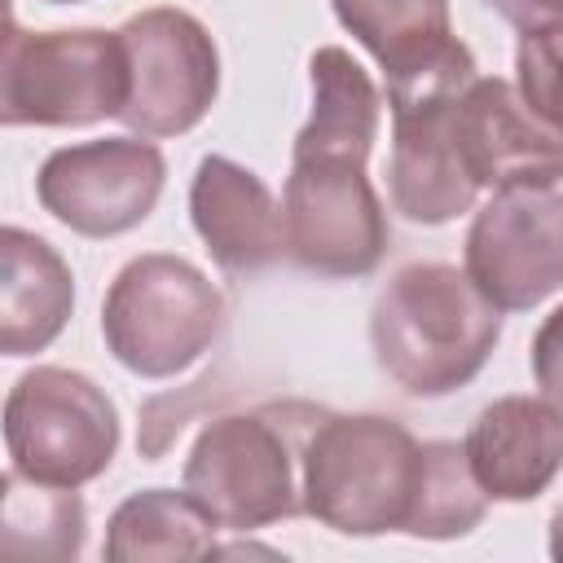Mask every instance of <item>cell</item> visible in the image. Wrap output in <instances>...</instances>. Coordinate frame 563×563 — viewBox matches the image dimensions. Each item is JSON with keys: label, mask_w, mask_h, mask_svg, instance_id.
Returning <instances> with one entry per match:
<instances>
[{"label": "cell", "mask_w": 563, "mask_h": 563, "mask_svg": "<svg viewBox=\"0 0 563 563\" xmlns=\"http://www.w3.org/2000/svg\"><path fill=\"white\" fill-rule=\"evenodd\" d=\"M462 449L488 501H532L563 471V405L545 391L501 396L475 413Z\"/></svg>", "instance_id": "obj_14"}, {"label": "cell", "mask_w": 563, "mask_h": 563, "mask_svg": "<svg viewBox=\"0 0 563 563\" xmlns=\"http://www.w3.org/2000/svg\"><path fill=\"white\" fill-rule=\"evenodd\" d=\"M462 92H427L387 101L391 106V163H387V194L391 207L413 224H449L471 211L479 185L471 180L453 110Z\"/></svg>", "instance_id": "obj_13"}, {"label": "cell", "mask_w": 563, "mask_h": 563, "mask_svg": "<svg viewBox=\"0 0 563 563\" xmlns=\"http://www.w3.org/2000/svg\"><path fill=\"white\" fill-rule=\"evenodd\" d=\"M532 378L550 400L563 405V303L532 334Z\"/></svg>", "instance_id": "obj_21"}, {"label": "cell", "mask_w": 563, "mask_h": 563, "mask_svg": "<svg viewBox=\"0 0 563 563\" xmlns=\"http://www.w3.org/2000/svg\"><path fill=\"white\" fill-rule=\"evenodd\" d=\"M106 559L114 563H145V559H211L216 523L207 510L180 488H145L132 493L106 523Z\"/></svg>", "instance_id": "obj_17"}, {"label": "cell", "mask_w": 563, "mask_h": 563, "mask_svg": "<svg viewBox=\"0 0 563 563\" xmlns=\"http://www.w3.org/2000/svg\"><path fill=\"white\" fill-rule=\"evenodd\" d=\"M453 132L479 189H550L563 180V128L545 123L510 79H475L453 110Z\"/></svg>", "instance_id": "obj_12"}, {"label": "cell", "mask_w": 563, "mask_h": 563, "mask_svg": "<svg viewBox=\"0 0 563 563\" xmlns=\"http://www.w3.org/2000/svg\"><path fill=\"white\" fill-rule=\"evenodd\" d=\"M312 114L290 145L282 189L286 255L317 277H369L387 251V211L369 185L378 88L365 66L325 44L308 62Z\"/></svg>", "instance_id": "obj_1"}, {"label": "cell", "mask_w": 563, "mask_h": 563, "mask_svg": "<svg viewBox=\"0 0 563 563\" xmlns=\"http://www.w3.org/2000/svg\"><path fill=\"white\" fill-rule=\"evenodd\" d=\"M167 180L163 150L141 136H106L53 150L40 163V207L79 238H119L150 220Z\"/></svg>", "instance_id": "obj_9"}, {"label": "cell", "mask_w": 563, "mask_h": 563, "mask_svg": "<svg viewBox=\"0 0 563 563\" xmlns=\"http://www.w3.org/2000/svg\"><path fill=\"white\" fill-rule=\"evenodd\" d=\"M550 554L563 563V506H559L554 519H550Z\"/></svg>", "instance_id": "obj_23"}, {"label": "cell", "mask_w": 563, "mask_h": 563, "mask_svg": "<svg viewBox=\"0 0 563 563\" xmlns=\"http://www.w3.org/2000/svg\"><path fill=\"white\" fill-rule=\"evenodd\" d=\"M224 317V295L198 264L150 251L114 273L101 303V334L123 369L172 378L211 352Z\"/></svg>", "instance_id": "obj_5"}, {"label": "cell", "mask_w": 563, "mask_h": 563, "mask_svg": "<svg viewBox=\"0 0 563 563\" xmlns=\"http://www.w3.org/2000/svg\"><path fill=\"white\" fill-rule=\"evenodd\" d=\"M75 277L66 260L35 233L9 224L0 233V352H44L70 321Z\"/></svg>", "instance_id": "obj_16"}, {"label": "cell", "mask_w": 563, "mask_h": 563, "mask_svg": "<svg viewBox=\"0 0 563 563\" xmlns=\"http://www.w3.org/2000/svg\"><path fill=\"white\" fill-rule=\"evenodd\" d=\"M462 268L501 312H528L563 290V194L493 189L466 229Z\"/></svg>", "instance_id": "obj_10"}, {"label": "cell", "mask_w": 563, "mask_h": 563, "mask_svg": "<svg viewBox=\"0 0 563 563\" xmlns=\"http://www.w3.org/2000/svg\"><path fill=\"white\" fill-rule=\"evenodd\" d=\"M519 97L554 128H563V26L523 31L515 48Z\"/></svg>", "instance_id": "obj_20"}, {"label": "cell", "mask_w": 563, "mask_h": 563, "mask_svg": "<svg viewBox=\"0 0 563 563\" xmlns=\"http://www.w3.org/2000/svg\"><path fill=\"white\" fill-rule=\"evenodd\" d=\"M427 444L383 413H321L303 440V515L343 537L409 532L422 497Z\"/></svg>", "instance_id": "obj_3"}, {"label": "cell", "mask_w": 563, "mask_h": 563, "mask_svg": "<svg viewBox=\"0 0 563 563\" xmlns=\"http://www.w3.org/2000/svg\"><path fill=\"white\" fill-rule=\"evenodd\" d=\"M488 9H497L519 35L523 31L563 26V0H488Z\"/></svg>", "instance_id": "obj_22"}, {"label": "cell", "mask_w": 563, "mask_h": 563, "mask_svg": "<svg viewBox=\"0 0 563 563\" xmlns=\"http://www.w3.org/2000/svg\"><path fill=\"white\" fill-rule=\"evenodd\" d=\"M128 57L119 31H22L4 35L0 119L4 128H88L119 119Z\"/></svg>", "instance_id": "obj_6"}, {"label": "cell", "mask_w": 563, "mask_h": 563, "mask_svg": "<svg viewBox=\"0 0 563 563\" xmlns=\"http://www.w3.org/2000/svg\"><path fill=\"white\" fill-rule=\"evenodd\" d=\"M484 510H488V493L471 475L466 449L453 440H427V475L409 537H427V541L466 537L471 528H479Z\"/></svg>", "instance_id": "obj_19"}, {"label": "cell", "mask_w": 563, "mask_h": 563, "mask_svg": "<svg viewBox=\"0 0 563 563\" xmlns=\"http://www.w3.org/2000/svg\"><path fill=\"white\" fill-rule=\"evenodd\" d=\"M128 57V101L119 119L136 136H180L207 119L220 92L211 31L185 9H141L119 26Z\"/></svg>", "instance_id": "obj_8"}, {"label": "cell", "mask_w": 563, "mask_h": 563, "mask_svg": "<svg viewBox=\"0 0 563 563\" xmlns=\"http://www.w3.org/2000/svg\"><path fill=\"white\" fill-rule=\"evenodd\" d=\"M501 339V308L453 264H405L369 308L378 369L418 400L466 387Z\"/></svg>", "instance_id": "obj_2"}, {"label": "cell", "mask_w": 563, "mask_h": 563, "mask_svg": "<svg viewBox=\"0 0 563 563\" xmlns=\"http://www.w3.org/2000/svg\"><path fill=\"white\" fill-rule=\"evenodd\" d=\"M317 418L321 413L308 405H264L211 418L185 457L180 488L229 532L303 515L299 457Z\"/></svg>", "instance_id": "obj_4"}, {"label": "cell", "mask_w": 563, "mask_h": 563, "mask_svg": "<svg viewBox=\"0 0 563 563\" xmlns=\"http://www.w3.org/2000/svg\"><path fill=\"white\" fill-rule=\"evenodd\" d=\"M4 449L26 479L79 488L114 462L119 409L88 374L35 365L4 396Z\"/></svg>", "instance_id": "obj_7"}, {"label": "cell", "mask_w": 563, "mask_h": 563, "mask_svg": "<svg viewBox=\"0 0 563 563\" xmlns=\"http://www.w3.org/2000/svg\"><path fill=\"white\" fill-rule=\"evenodd\" d=\"M343 31L374 53L387 79V101L418 92L471 88L475 57L453 35L449 0H330Z\"/></svg>", "instance_id": "obj_11"}, {"label": "cell", "mask_w": 563, "mask_h": 563, "mask_svg": "<svg viewBox=\"0 0 563 563\" xmlns=\"http://www.w3.org/2000/svg\"><path fill=\"white\" fill-rule=\"evenodd\" d=\"M4 515H0V550L13 559H75L84 550V501L75 488L26 479L22 471H4Z\"/></svg>", "instance_id": "obj_18"}, {"label": "cell", "mask_w": 563, "mask_h": 563, "mask_svg": "<svg viewBox=\"0 0 563 563\" xmlns=\"http://www.w3.org/2000/svg\"><path fill=\"white\" fill-rule=\"evenodd\" d=\"M189 220L211 260L233 273H260L286 255V224L273 189L242 163L207 154L189 185Z\"/></svg>", "instance_id": "obj_15"}]
</instances>
